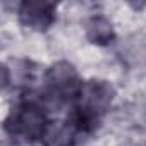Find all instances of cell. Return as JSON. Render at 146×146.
I'll list each match as a JSON object with an SVG mask.
<instances>
[{"instance_id":"1","label":"cell","mask_w":146,"mask_h":146,"mask_svg":"<svg viewBox=\"0 0 146 146\" xmlns=\"http://www.w3.org/2000/svg\"><path fill=\"white\" fill-rule=\"evenodd\" d=\"M50 120L41 100L26 98L19 102L5 119L4 129L12 137H21L29 143L41 141Z\"/></svg>"},{"instance_id":"2","label":"cell","mask_w":146,"mask_h":146,"mask_svg":"<svg viewBox=\"0 0 146 146\" xmlns=\"http://www.w3.org/2000/svg\"><path fill=\"white\" fill-rule=\"evenodd\" d=\"M115 91L110 83L103 79H90L83 83L81 91L74 102L72 112L79 115L86 124L96 129L102 115H105L113 102Z\"/></svg>"},{"instance_id":"3","label":"cell","mask_w":146,"mask_h":146,"mask_svg":"<svg viewBox=\"0 0 146 146\" xmlns=\"http://www.w3.org/2000/svg\"><path fill=\"white\" fill-rule=\"evenodd\" d=\"M83 81L74 65L60 60L53 64L45 74V102L64 105L76 102Z\"/></svg>"},{"instance_id":"4","label":"cell","mask_w":146,"mask_h":146,"mask_svg":"<svg viewBox=\"0 0 146 146\" xmlns=\"http://www.w3.org/2000/svg\"><path fill=\"white\" fill-rule=\"evenodd\" d=\"M17 17L24 28L45 31L57 19V5L46 0H24L17 9Z\"/></svg>"},{"instance_id":"5","label":"cell","mask_w":146,"mask_h":146,"mask_svg":"<svg viewBox=\"0 0 146 146\" xmlns=\"http://www.w3.org/2000/svg\"><path fill=\"white\" fill-rule=\"evenodd\" d=\"M84 134L69 117L65 120H50L41 139L43 146H74Z\"/></svg>"},{"instance_id":"6","label":"cell","mask_w":146,"mask_h":146,"mask_svg":"<svg viewBox=\"0 0 146 146\" xmlns=\"http://www.w3.org/2000/svg\"><path fill=\"white\" fill-rule=\"evenodd\" d=\"M86 36L91 43L108 45L113 41L115 33H113V28L108 19H105L103 16H95L86 24Z\"/></svg>"}]
</instances>
